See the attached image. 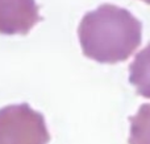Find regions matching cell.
<instances>
[{
	"instance_id": "cell-5",
	"label": "cell",
	"mask_w": 150,
	"mask_h": 144,
	"mask_svg": "<svg viewBox=\"0 0 150 144\" xmlns=\"http://www.w3.org/2000/svg\"><path fill=\"white\" fill-rule=\"evenodd\" d=\"M129 122L128 144H150V103L141 105L137 114L129 118Z\"/></svg>"
},
{
	"instance_id": "cell-6",
	"label": "cell",
	"mask_w": 150,
	"mask_h": 144,
	"mask_svg": "<svg viewBox=\"0 0 150 144\" xmlns=\"http://www.w3.org/2000/svg\"><path fill=\"white\" fill-rule=\"evenodd\" d=\"M141 1H144V3H146V4H150V0H141Z\"/></svg>"
},
{
	"instance_id": "cell-4",
	"label": "cell",
	"mask_w": 150,
	"mask_h": 144,
	"mask_svg": "<svg viewBox=\"0 0 150 144\" xmlns=\"http://www.w3.org/2000/svg\"><path fill=\"white\" fill-rule=\"evenodd\" d=\"M129 82L136 87L137 95L150 98V42L130 63Z\"/></svg>"
},
{
	"instance_id": "cell-2",
	"label": "cell",
	"mask_w": 150,
	"mask_h": 144,
	"mask_svg": "<svg viewBox=\"0 0 150 144\" xmlns=\"http://www.w3.org/2000/svg\"><path fill=\"white\" fill-rule=\"evenodd\" d=\"M50 134L41 113L28 103L0 108V144H47Z\"/></svg>"
},
{
	"instance_id": "cell-1",
	"label": "cell",
	"mask_w": 150,
	"mask_h": 144,
	"mask_svg": "<svg viewBox=\"0 0 150 144\" xmlns=\"http://www.w3.org/2000/svg\"><path fill=\"white\" fill-rule=\"evenodd\" d=\"M78 37L87 58L113 65L127 61L141 45L142 24L125 8L101 4L83 16Z\"/></svg>"
},
{
	"instance_id": "cell-3",
	"label": "cell",
	"mask_w": 150,
	"mask_h": 144,
	"mask_svg": "<svg viewBox=\"0 0 150 144\" xmlns=\"http://www.w3.org/2000/svg\"><path fill=\"white\" fill-rule=\"evenodd\" d=\"M42 20L36 0H0V34H28Z\"/></svg>"
}]
</instances>
